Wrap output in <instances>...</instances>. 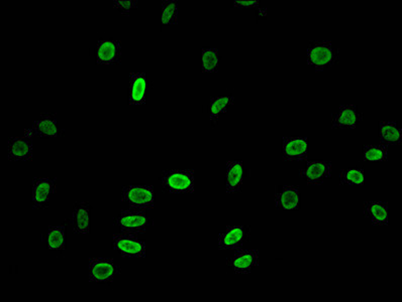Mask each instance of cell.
Returning <instances> with one entry per match:
<instances>
[{
	"label": "cell",
	"mask_w": 402,
	"mask_h": 302,
	"mask_svg": "<svg viewBox=\"0 0 402 302\" xmlns=\"http://www.w3.org/2000/svg\"><path fill=\"white\" fill-rule=\"evenodd\" d=\"M148 76L134 72L130 76L129 102L131 105L141 106L147 102Z\"/></svg>",
	"instance_id": "cell-18"
},
{
	"label": "cell",
	"mask_w": 402,
	"mask_h": 302,
	"mask_svg": "<svg viewBox=\"0 0 402 302\" xmlns=\"http://www.w3.org/2000/svg\"><path fill=\"white\" fill-rule=\"evenodd\" d=\"M388 150L383 144H368L363 147L365 162H382L388 159Z\"/></svg>",
	"instance_id": "cell-26"
},
{
	"label": "cell",
	"mask_w": 402,
	"mask_h": 302,
	"mask_svg": "<svg viewBox=\"0 0 402 302\" xmlns=\"http://www.w3.org/2000/svg\"><path fill=\"white\" fill-rule=\"evenodd\" d=\"M57 196V180L50 176H37L32 181V209H46Z\"/></svg>",
	"instance_id": "cell-4"
},
{
	"label": "cell",
	"mask_w": 402,
	"mask_h": 302,
	"mask_svg": "<svg viewBox=\"0 0 402 302\" xmlns=\"http://www.w3.org/2000/svg\"><path fill=\"white\" fill-rule=\"evenodd\" d=\"M306 60L315 72H324L338 64L340 48L329 39L313 41L306 51Z\"/></svg>",
	"instance_id": "cell-1"
},
{
	"label": "cell",
	"mask_w": 402,
	"mask_h": 302,
	"mask_svg": "<svg viewBox=\"0 0 402 302\" xmlns=\"http://www.w3.org/2000/svg\"><path fill=\"white\" fill-rule=\"evenodd\" d=\"M34 157L32 136L27 133L13 136L8 144V157L11 162H29Z\"/></svg>",
	"instance_id": "cell-11"
},
{
	"label": "cell",
	"mask_w": 402,
	"mask_h": 302,
	"mask_svg": "<svg viewBox=\"0 0 402 302\" xmlns=\"http://www.w3.org/2000/svg\"><path fill=\"white\" fill-rule=\"evenodd\" d=\"M341 185H363L365 183L364 169L359 167L341 169L340 173Z\"/></svg>",
	"instance_id": "cell-25"
},
{
	"label": "cell",
	"mask_w": 402,
	"mask_h": 302,
	"mask_svg": "<svg viewBox=\"0 0 402 302\" xmlns=\"http://www.w3.org/2000/svg\"><path fill=\"white\" fill-rule=\"evenodd\" d=\"M232 8H258L260 2L256 0H234L232 1Z\"/></svg>",
	"instance_id": "cell-29"
},
{
	"label": "cell",
	"mask_w": 402,
	"mask_h": 302,
	"mask_svg": "<svg viewBox=\"0 0 402 302\" xmlns=\"http://www.w3.org/2000/svg\"><path fill=\"white\" fill-rule=\"evenodd\" d=\"M90 211L92 206L86 202H78L74 204L69 224L74 233L86 235L90 232Z\"/></svg>",
	"instance_id": "cell-19"
},
{
	"label": "cell",
	"mask_w": 402,
	"mask_h": 302,
	"mask_svg": "<svg viewBox=\"0 0 402 302\" xmlns=\"http://www.w3.org/2000/svg\"><path fill=\"white\" fill-rule=\"evenodd\" d=\"M113 6L124 15H130L132 11L138 8L139 2L137 0H115Z\"/></svg>",
	"instance_id": "cell-28"
},
{
	"label": "cell",
	"mask_w": 402,
	"mask_h": 302,
	"mask_svg": "<svg viewBox=\"0 0 402 302\" xmlns=\"http://www.w3.org/2000/svg\"><path fill=\"white\" fill-rule=\"evenodd\" d=\"M45 240L49 250L63 251L66 248V227L51 226L46 232Z\"/></svg>",
	"instance_id": "cell-22"
},
{
	"label": "cell",
	"mask_w": 402,
	"mask_h": 302,
	"mask_svg": "<svg viewBox=\"0 0 402 302\" xmlns=\"http://www.w3.org/2000/svg\"><path fill=\"white\" fill-rule=\"evenodd\" d=\"M364 216L372 225L382 226L389 223V204L387 202L369 201L364 206Z\"/></svg>",
	"instance_id": "cell-20"
},
{
	"label": "cell",
	"mask_w": 402,
	"mask_h": 302,
	"mask_svg": "<svg viewBox=\"0 0 402 302\" xmlns=\"http://www.w3.org/2000/svg\"><path fill=\"white\" fill-rule=\"evenodd\" d=\"M379 137L383 145H401L402 132L395 121H381L379 122Z\"/></svg>",
	"instance_id": "cell-21"
},
{
	"label": "cell",
	"mask_w": 402,
	"mask_h": 302,
	"mask_svg": "<svg viewBox=\"0 0 402 302\" xmlns=\"http://www.w3.org/2000/svg\"><path fill=\"white\" fill-rule=\"evenodd\" d=\"M163 189L170 194H189L195 189L194 171L192 169H171L163 173Z\"/></svg>",
	"instance_id": "cell-3"
},
{
	"label": "cell",
	"mask_w": 402,
	"mask_h": 302,
	"mask_svg": "<svg viewBox=\"0 0 402 302\" xmlns=\"http://www.w3.org/2000/svg\"><path fill=\"white\" fill-rule=\"evenodd\" d=\"M113 248L123 257L147 256V246L134 234L115 235L113 237Z\"/></svg>",
	"instance_id": "cell-7"
},
{
	"label": "cell",
	"mask_w": 402,
	"mask_h": 302,
	"mask_svg": "<svg viewBox=\"0 0 402 302\" xmlns=\"http://www.w3.org/2000/svg\"><path fill=\"white\" fill-rule=\"evenodd\" d=\"M220 51L215 48L201 50V70L204 73H215L220 69Z\"/></svg>",
	"instance_id": "cell-24"
},
{
	"label": "cell",
	"mask_w": 402,
	"mask_h": 302,
	"mask_svg": "<svg viewBox=\"0 0 402 302\" xmlns=\"http://www.w3.org/2000/svg\"><path fill=\"white\" fill-rule=\"evenodd\" d=\"M25 132L31 136L49 137V138L61 137L64 134L55 114H42L34 121L31 127L25 130Z\"/></svg>",
	"instance_id": "cell-9"
},
{
	"label": "cell",
	"mask_w": 402,
	"mask_h": 302,
	"mask_svg": "<svg viewBox=\"0 0 402 302\" xmlns=\"http://www.w3.org/2000/svg\"><path fill=\"white\" fill-rule=\"evenodd\" d=\"M122 201L131 208L139 210L154 209V188L152 185H127L122 190Z\"/></svg>",
	"instance_id": "cell-6"
},
{
	"label": "cell",
	"mask_w": 402,
	"mask_h": 302,
	"mask_svg": "<svg viewBox=\"0 0 402 302\" xmlns=\"http://www.w3.org/2000/svg\"><path fill=\"white\" fill-rule=\"evenodd\" d=\"M363 120V114L358 110L357 106L345 104L332 114V129H355Z\"/></svg>",
	"instance_id": "cell-10"
},
{
	"label": "cell",
	"mask_w": 402,
	"mask_h": 302,
	"mask_svg": "<svg viewBox=\"0 0 402 302\" xmlns=\"http://www.w3.org/2000/svg\"><path fill=\"white\" fill-rule=\"evenodd\" d=\"M281 152L287 162H301V160L308 159V138L302 136L283 137Z\"/></svg>",
	"instance_id": "cell-14"
},
{
	"label": "cell",
	"mask_w": 402,
	"mask_h": 302,
	"mask_svg": "<svg viewBox=\"0 0 402 302\" xmlns=\"http://www.w3.org/2000/svg\"><path fill=\"white\" fill-rule=\"evenodd\" d=\"M227 263L229 268L234 273H251L259 265V251H238L227 259Z\"/></svg>",
	"instance_id": "cell-16"
},
{
	"label": "cell",
	"mask_w": 402,
	"mask_h": 302,
	"mask_svg": "<svg viewBox=\"0 0 402 302\" xmlns=\"http://www.w3.org/2000/svg\"><path fill=\"white\" fill-rule=\"evenodd\" d=\"M331 162H308L306 166L301 169V176L308 185H320L332 176Z\"/></svg>",
	"instance_id": "cell-15"
},
{
	"label": "cell",
	"mask_w": 402,
	"mask_h": 302,
	"mask_svg": "<svg viewBox=\"0 0 402 302\" xmlns=\"http://www.w3.org/2000/svg\"><path fill=\"white\" fill-rule=\"evenodd\" d=\"M122 45L115 38H102L95 48V60L101 65H113L122 59Z\"/></svg>",
	"instance_id": "cell-13"
},
{
	"label": "cell",
	"mask_w": 402,
	"mask_h": 302,
	"mask_svg": "<svg viewBox=\"0 0 402 302\" xmlns=\"http://www.w3.org/2000/svg\"><path fill=\"white\" fill-rule=\"evenodd\" d=\"M154 224V221L146 210L131 208L118 214L115 225L120 231L125 234H143Z\"/></svg>",
	"instance_id": "cell-2"
},
{
	"label": "cell",
	"mask_w": 402,
	"mask_h": 302,
	"mask_svg": "<svg viewBox=\"0 0 402 302\" xmlns=\"http://www.w3.org/2000/svg\"><path fill=\"white\" fill-rule=\"evenodd\" d=\"M248 171L243 162L230 160L225 167V185L227 194H237L243 190L248 178Z\"/></svg>",
	"instance_id": "cell-12"
},
{
	"label": "cell",
	"mask_w": 402,
	"mask_h": 302,
	"mask_svg": "<svg viewBox=\"0 0 402 302\" xmlns=\"http://www.w3.org/2000/svg\"><path fill=\"white\" fill-rule=\"evenodd\" d=\"M178 1L164 0L161 6V22L163 25H176L178 22Z\"/></svg>",
	"instance_id": "cell-27"
},
{
	"label": "cell",
	"mask_w": 402,
	"mask_h": 302,
	"mask_svg": "<svg viewBox=\"0 0 402 302\" xmlns=\"http://www.w3.org/2000/svg\"><path fill=\"white\" fill-rule=\"evenodd\" d=\"M120 272V267L111 258L92 257L89 259L88 277L90 282H113Z\"/></svg>",
	"instance_id": "cell-5"
},
{
	"label": "cell",
	"mask_w": 402,
	"mask_h": 302,
	"mask_svg": "<svg viewBox=\"0 0 402 302\" xmlns=\"http://www.w3.org/2000/svg\"><path fill=\"white\" fill-rule=\"evenodd\" d=\"M234 98L231 95L215 97V98L211 99L208 103V113L211 120L213 123H217L220 116L227 112V109L234 104Z\"/></svg>",
	"instance_id": "cell-23"
},
{
	"label": "cell",
	"mask_w": 402,
	"mask_h": 302,
	"mask_svg": "<svg viewBox=\"0 0 402 302\" xmlns=\"http://www.w3.org/2000/svg\"><path fill=\"white\" fill-rule=\"evenodd\" d=\"M251 229L245 225H232L218 236V246L220 250L241 249L250 240Z\"/></svg>",
	"instance_id": "cell-8"
},
{
	"label": "cell",
	"mask_w": 402,
	"mask_h": 302,
	"mask_svg": "<svg viewBox=\"0 0 402 302\" xmlns=\"http://www.w3.org/2000/svg\"><path fill=\"white\" fill-rule=\"evenodd\" d=\"M274 204L278 210H299L301 209L299 188L292 185H279L274 196Z\"/></svg>",
	"instance_id": "cell-17"
}]
</instances>
